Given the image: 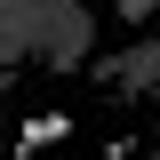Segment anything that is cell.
<instances>
[{
    "mask_svg": "<svg viewBox=\"0 0 160 160\" xmlns=\"http://www.w3.org/2000/svg\"><path fill=\"white\" fill-rule=\"evenodd\" d=\"M64 136H72V112H40V120L16 128V152H48V144H64Z\"/></svg>",
    "mask_w": 160,
    "mask_h": 160,
    "instance_id": "obj_1",
    "label": "cell"
}]
</instances>
